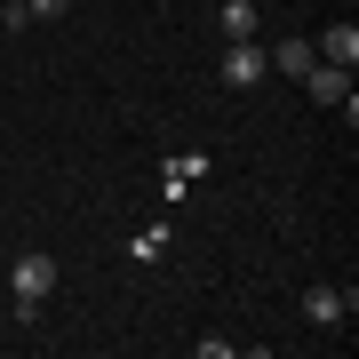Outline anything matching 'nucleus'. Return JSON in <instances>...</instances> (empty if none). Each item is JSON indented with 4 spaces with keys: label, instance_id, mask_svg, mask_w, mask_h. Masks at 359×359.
Here are the masks:
<instances>
[{
    "label": "nucleus",
    "instance_id": "nucleus-8",
    "mask_svg": "<svg viewBox=\"0 0 359 359\" xmlns=\"http://www.w3.org/2000/svg\"><path fill=\"white\" fill-rule=\"evenodd\" d=\"M168 248H176V224H144L136 240H128V256H136V264H160Z\"/></svg>",
    "mask_w": 359,
    "mask_h": 359
},
{
    "label": "nucleus",
    "instance_id": "nucleus-9",
    "mask_svg": "<svg viewBox=\"0 0 359 359\" xmlns=\"http://www.w3.org/2000/svg\"><path fill=\"white\" fill-rule=\"evenodd\" d=\"M192 176H208V160H200V152H176V160H168V200H176Z\"/></svg>",
    "mask_w": 359,
    "mask_h": 359
},
{
    "label": "nucleus",
    "instance_id": "nucleus-10",
    "mask_svg": "<svg viewBox=\"0 0 359 359\" xmlns=\"http://www.w3.org/2000/svg\"><path fill=\"white\" fill-rule=\"evenodd\" d=\"M65 8H72V0H25V25H56Z\"/></svg>",
    "mask_w": 359,
    "mask_h": 359
},
{
    "label": "nucleus",
    "instance_id": "nucleus-6",
    "mask_svg": "<svg viewBox=\"0 0 359 359\" xmlns=\"http://www.w3.org/2000/svg\"><path fill=\"white\" fill-rule=\"evenodd\" d=\"M304 96H311V104H344V96H351V72H344V65H311V72H304Z\"/></svg>",
    "mask_w": 359,
    "mask_h": 359
},
{
    "label": "nucleus",
    "instance_id": "nucleus-7",
    "mask_svg": "<svg viewBox=\"0 0 359 359\" xmlns=\"http://www.w3.org/2000/svg\"><path fill=\"white\" fill-rule=\"evenodd\" d=\"M264 56H271V72H287V80H304L311 65H320V48H311V40H271Z\"/></svg>",
    "mask_w": 359,
    "mask_h": 359
},
{
    "label": "nucleus",
    "instance_id": "nucleus-1",
    "mask_svg": "<svg viewBox=\"0 0 359 359\" xmlns=\"http://www.w3.org/2000/svg\"><path fill=\"white\" fill-rule=\"evenodd\" d=\"M56 280H65V264L48 256V248H25V256H16V271H8V287H16V320H40V304H48L56 295Z\"/></svg>",
    "mask_w": 359,
    "mask_h": 359
},
{
    "label": "nucleus",
    "instance_id": "nucleus-11",
    "mask_svg": "<svg viewBox=\"0 0 359 359\" xmlns=\"http://www.w3.org/2000/svg\"><path fill=\"white\" fill-rule=\"evenodd\" d=\"M0 8H16V0H0Z\"/></svg>",
    "mask_w": 359,
    "mask_h": 359
},
{
    "label": "nucleus",
    "instance_id": "nucleus-4",
    "mask_svg": "<svg viewBox=\"0 0 359 359\" xmlns=\"http://www.w3.org/2000/svg\"><path fill=\"white\" fill-rule=\"evenodd\" d=\"M216 32L224 40H264V8H256V0H224V8H216Z\"/></svg>",
    "mask_w": 359,
    "mask_h": 359
},
{
    "label": "nucleus",
    "instance_id": "nucleus-3",
    "mask_svg": "<svg viewBox=\"0 0 359 359\" xmlns=\"http://www.w3.org/2000/svg\"><path fill=\"white\" fill-rule=\"evenodd\" d=\"M304 320H311V327H344V320H351V287H327V280L304 287Z\"/></svg>",
    "mask_w": 359,
    "mask_h": 359
},
{
    "label": "nucleus",
    "instance_id": "nucleus-2",
    "mask_svg": "<svg viewBox=\"0 0 359 359\" xmlns=\"http://www.w3.org/2000/svg\"><path fill=\"white\" fill-rule=\"evenodd\" d=\"M264 72H271V56H264V40H224V56H216V80L231 96H248V88H264Z\"/></svg>",
    "mask_w": 359,
    "mask_h": 359
},
{
    "label": "nucleus",
    "instance_id": "nucleus-5",
    "mask_svg": "<svg viewBox=\"0 0 359 359\" xmlns=\"http://www.w3.org/2000/svg\"><path fill=\"white\" fill-rule=\"evenodd\" d=\"M311 48H320V65H344V72H351V65H359V25L344 16V25H327Z\"/></svg>",
    "mask_w": 359,
    "mask_h": 359
}]
</instances>
